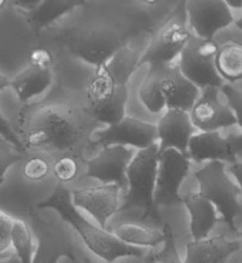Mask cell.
Here are the masks:
<instances>
[{"label": "cell", "instance_id": "cell-42", "mask_svg": "<svg viewBox=\"0 0 242 263\" xmlns=\"http://www.w3.org/2000/svg\"><path fill=\"white\" fill-rule=\"evenodd\" d=\"M4 3H5V2H3V0H0V8H2V6L4 5Z\"/></svg>", "mask_w": 242, "mask_h": 263}, {"label": "cell", "instance_id": "cell-24", "mask_svg": "<svg viewBox=\"0 0 242 263\" xmlns=\"http://www.w3.org/2000/svg\"><path fill=\"white\" fill-rule=\"evenodd\" d=\"M168 65H150L146 78L141 85L139 96L143 104L150 112H160L165 108V100L162 93V81Z\"/></svg>", "mask_w": 242, "mask_h": 263}, {"label": "cell", "instance_id": "cell-8", "mask_svg": "<svg viewBox=\"0 0 242 263\" xmlns=\"http://www.w3.org/2000/svg\"><path fill=\"white\" fill-rule=\"evenodd\" d=\"M186 22L185 2H181L176 11L152 37L147 50L140 57L139 68L144 64H171L191 36Z\"/></svg>", "mask_w": 242, "mask_h": 263}, {"label": "cell", "instance_id": "cell-9", "mask_svg": "<svg viewBox=\"0 0 242 263\" xmlns=\"http://www.w3.org/2000/svg\"><path fill=\"white\" fill-rule=\"evenodd\" d=\"M86 95L87 112L94 120L111 126L126 117V104L129 96L127 86L113 84L94 72L87 84Z\"/></svg>", "mask_w": 242, "mask_h": 263}, {"label": "cell", "instance_id": "cell-25", "mask_svg": "<svg viewBox=\"0 0 242 263\" xmlns=\"http://www.w3.org/2000/svg\"><path fill=\"white\" fill-rule=\"evenodd\" d=\"M84 4V2H40L35 9L29 12L28 21L36 34L48 24L59 18L69 11Z\"/></svg>", "mask_w": 242, "mask_h": 263}, {"label": "cell", "instance_id": "cell-3", "mask_svg": "<svg viewBox=\"0 0 242 263\" xmlns=\"http://www.w3.org/2000/svg\"><path fill=\"white\" fill-rule=\"evenodd\" d=\"M158 143L140 150L127 168V193L118 212L140 213L143 222H160L153 192L158 165Z\"/></svg>", "mask_w": 242, "mask_h": 263}, {"label": "cell", "instance_id": "cell-18", "mask_svg": "<svg viewBox=\"0 0 242 263\" xmlns=\"http://www.w3.org/2000/svg\"><path fill=\"white\" fill-rule=\"evenodd\" d=\"M194 133L189 112L179 109H168L157 124L158 151L175 148L188 157V141ZM189 158V157H188Z\"/></svg>", "mask_w": 242, "mask_h": 263}, {"label": "cell", "instance_id": "cell-2", "mask_svg": "<svg viewBox=\"0 0 242 263\" xmlns=\"http://www.w3.org/2000/svg\"><path fill=\"white\" fill-rule=\"evenodd\" d=\"M36 208L56 210L60 219L77 232L86 247L107 263H112L123 257H143L147 252L145 248L123 243L112 233L89 222L77 212V208L72 204L71 193L63 186H58L54 192L46 200L37 204Z\"/></svg>", "mask_w": 242, "mask_h": 263}, {"label": "cell", "instance_id": "cell-12", "mask_svg": "<svg viewBox=\"0 0 242 263\" xmlns=\"http://www.w3.org/2000/svg\"><path fill=\"white\" fill-rule=\"evenodd\" d=\"M187 21L196 37L204 40H213L220 29L227 28L234 22L230 9L226 2H185Z\"/></svg>", "mask_w": 242, "mask_h": 263}, {"label": "cell", "instance_id": "cell-33", "mask_svg": "<svg viewBox=\"0 0 242 263\" xmlns=\"http://www.w3.org/2000/svg\"><path fill=\"white\" fill-rule=\"evenodd\" d=\"M15 219L0 210V254L6 252L11 248V232Z\"/></svg>", "mask_w": 242, "mask_h": 263}, {"label": "cell", "instance_id": "cell-36", "mask_svg": "<svg viewBox=\"0 0 242 263\" xmlns=\"http://www.w3.org/2000/svg\"><path fill=\"white\" fill-rule=\"evenodd\" d=\"M9 86H11V81H10L5 75L0 74V91L4 89L5 87H9Z\"/></svg>", "mask_w": 242, "mask_h": 263}, {"label": "cell", "instance_id": "cell-11", "mask_svg": "<svg viewBox=\"0 0 242 263\" xmlns=\"http://www.w3.org/2000/svg\"><path fill=\"white\" fill-rule=\"evenodd\" d=\"M94 146H133L144 150L151 145L157 143V126L144 122V121L134 119V117H124L115 124H111L105 129L96 130L94 134Z\"/></svg>", "mask_w": 242, "mask_h": 263}, {"label": "cell", "instance_id": "cell-17", "mask_svg": "<svg viewBox=\"0 0 242 263\" xmlns=\"http://www.w3.org/2000/svg\"><path fill=\"white\" fill-rule=\"evenodd\" d=\"M192 124L200 132H217L237 124L234 112L218 98V88L207 87L189 110Z\"/></svg>", "mask_w": 242, "mask_h": 263}, {"label": "cell", "instance_id": "cell-13", "mask_svg": "<svg viewBox=\"0 0 242 263\" xmlns=\"http://www.w3.org/2000/svg\"><path fill=\"white\" fill-rule=\"evenodd\" d=\"M134 150L120 145L103 147L98 156L86 161L87 178L96 179L102 183H115L120 191L127 190V168L134 157Z\"/></svg>", "mask_w": 242, "mask_h": 263}, {"label": "cell", "instance_id": "cell-7", "mask_svg": "<svg viewBox=\"0 0 242 263\" xmlns=\"http://www.w3.org/2000/svg\"><path fill=\"white\" fill-rule=\"evenodd\" d=\"M214 40H204L191 33L188 41L179 53L178 68L182 75L198 88H220L223 79L217 72L214 58L218 51Z\"/></svg>", "mask_w": 242, "mask_h": 263}, {"label": "cell", "instance_id": "cell-23", "mask_svg": "<svg viewBox=\"0 0 242 263\" xmlns=\"http://www.w3.org/2000/svg\"><path fill=\"white\" fill-rule=\"evenodd\" d=\"M112 234L123 243L137 248H154L164 241L163 231L135 222L118 223Z\"/></svg>", "mask_w": 242, "mask_h": 263}, {"label": "cell", "instance_id": "cell-4", "mask_svg": "<svg viewBox=\"0 0 242 263\" xmlns=\"http://www.w3.org/2000/svg\"><path fill=\"white\" fill-rule=\"evenodd\" d=\"M30 220L37 241L33 263H58L62 257L70 258L74 263H92L79 250L71 227L64 220L44 219L34 214Z\"/></svg>", "mask_w": 242, "mask_h": 263}, {"label": "cell", "instance_id": "cell-22", "mask_svg": "<svg viewBox=\"0 0 242 263\" xmlns=\"http://www.w3.org/2000/svg\"><path fill=\"white\" fill-rule=\"evenodd\" d=\"M139 52L122 46L105 63L96 68L95 74L104 76L116 85L127 86L131 75L139 68Z\"/></svg>", "mask_w": 242, "mask_h": 263}, {"label": "cell", "instance_id": "cell-32", "mask_svg": "<svg viewBox=\"0 0 242 263\" xmlns=\"http://www.w3.org/2000/svg\"><path fill=\"white\" fill-rule=\"evenodd\" d=\"M222 92L228 99V108L234 112L237 119V124L242 126V93L240 89L234 88L231 85H222Z\"/></svg>", "mask_w": 242, "mask_h": 263}, {"label": "cell", "instance_id": "cell-14", "mask_svg": "<svg viewBox=\"0 0 242 263\" xmlns=\"http://www.w3.org/2000/svg\"><path fill=\"white\" fill-rule=\"evenodd\" d=\"M241 136L223 138L217 132H201L191 137L187 147L188 157L195 162L219 161L222 163H236L241 154Z\"/></svg>", "mask_w": 242, "mask_h": 263}, {"label": "cell", "instance_id": "cell-38", "mask_svg": "<svg viewBox=\"0 0 242 263\" xmlns=\"http://www.w3.org/2000/svg\"><path fill=\"white\" fill-rule=\"evenodd\" d=\"M145 263H158L157 256H155L154 252H150V255H147L146 259H145Z\"/></svg>", "mask_w": 242, "mask_h": 263}, {"label": "cell", "instance_id": "cell-34", "mask_svg": "<svg viewBox=\"0 0 242 263\" xmlns=\"http://www.w3.org/2000/svg\"><path fill=\"white\" fill-rule=\"evenodd\" d=\"M0 138L9 141V143L12 144L16 148H18L21 152H24L23 145L21 143L18 136L16 134V130L13 129L11 124L9 123V121L3 116L2 112H0Z\"/></svg>", "mask_w": 242, "mask_h": 263}, {"label": "cell", "instance_id": "cell-20", "mask_svg": "<svg viewBox=\"0 0 242 263\" xmlns=\"http://www.w3.org/2000/svg\"><path fill=\"white\" fill-rule=\"evenodd\" d=\"M240 248V240H228L224 235L193 240L187 244L183 263H226Z\"/></svg>", "mask_w": 242, "mask_h": 263}, {"label": "cell", "instance_id": "cell-15", "mask_svg": "<svg viewBox=\"0 0 242 263\" xmlns=\"http://www.w3.org/2000/svg\"><path fill=\"white\" fill-rule=\"evenodd\" d=\"M120 189L115 183H103L95 187L75 190L72 192V204L87 212L103 230L119 209Z\"/></svg>", "mask_w": 242, "mask_h": 263}, {"label": "cell", "instance_id": "cell-31", "mask_svg": "<svg viewBox=\"0 0 242 263\" xmlns=\"http://www.w3.org/2000/svg\"><path fill=\"white\" fill-rule=\"evenodd\" d=\"M22 156L23 152H21L9 141L0 138V179L5 178L9 169L22 160Z\"/></svg>", "mask_w": 242, "mask_h": 263}, {"label": "cell", "instance_id": "cell-6", "mask_svg": "<svg viewBox=\"0 0 242 263\" xmlns=\"http://www.w3.org/2000/svg\"><path fill=\"white\" fill-rule=\"evenodd\" d=\"M58 40L70 53L96 68L123 46L118 32L102 27L65 30L58 36Z\"/></svg>", "mask_w": 242, "mask_h": 263}, {"label": "cell", "instance_id": "cell-16", "mask_svg": "<svg viewBox=\"0 0 242 263\" xmlns=\"http://www.w3.org/2000/svg\"><path fill=\"white\" fill-rule=\"evenodd\" d=\"M53 79L52 56L45 48L33 50L29 56V65L11 81L12 88L21 102L27 103L33 97L46 91Z\"/></svg>", "mask_w": 242, "mask_h": 263}, {"label": "cell", "instance_id": "cell-41", "mask_svg": "<svg viewBox=\"0 0 242 263\" xmlns=\"http://www.w3.org/2000/svg\"><path fill=\"white\" fill-rule=\"evenodd\" d=\"M4 181H5V178L4 179H0V185H2V183H4Z\"/></svg>", "mask_w": 242, "mask_h": 263}, {"label": "cell", "instance_id": "cell-27", "mask_svg": "<svg viewBox=\"0 0 242 263\" xmlns=\"http://www.w3.org/2000/svg\"><path fill=\"white\" fill-rule=\"evenodd\" d=\"M11 247L21 263H33L34 243L30 227L22 220H15L11 232Z\"/></svg>", "mask_w": 242, "mask_h": 263}, {"label": "cell", "instance_id": "cell-37", "mask_svg": "<svg viewBox=\"0 0 242 263\" xmlns=\"http://www.w3.org/2000/svg\"><path fill=\"white\" fill-rule=\"evenodd\" d=\"M226 4L228 8H235V9H240L241 5H242V2L241 0H228V2H226Z\"/></svg>", "mask_w": 242, "mask_h": 263}, {"label": "cell", "instance_id": "cell-26", "mask_svg": "<svg viewBox=\"0 0 242 263\" xmlns=\"http://www.w3.org/2000/svg\"><path fill=\"white\" fill-rule=\"evenodd\" d=\"M214 64L218 75L230 82H236L242 76V47L240 44L229 43L217 51Z\"/></svg>", "mask_w": 242, "mask_h": 263}, {"label": "cell", "instance_id": "cell-40", "mask_svg": "<svg viewBox=\"0 0 242 263\" xmlns=\"http://www.w3.org/2000/svg\"><path fill=\"white\" fill-rule=\"evenodd\" d=\"M2 263H21V262H19L18 257H17V256H16L15 254H12L11 256H10L9 258H6L5 261L2 262Z\"/></svg>", "mask_w": 242, "mask_h": 263}, {"label": "cell", "instance_id": "cell-28", "mask_svg": "<svg viewBox=\"0 0 242 263\" xmlns=\"http://www.w3.org/2000/svg\"><path fill=\"white\" fill-rule=\"evenodd\" d=\"M51 165L43 156L28 157L22 165V176L29 181H41L50 174Z\"/></svg>", "mask_w": 242, "mask_h": 263}, {"label": "cell", "instance_id": "cell-19", "mask_svg": "<svg viewBox=\"0 0 242 263\" xmlns=\"http://www.w3.org/2000/svg\"><path fill=\"white\" fill-rule=\"evenodd\" d=\"M162 93L168 109H179L187 112L199 98V88L182 75L177 64L172 63L165 70Z\"/></svg>", "mask_w": 242, "mask_h": 263}, {"label": "cell", "instance_id": "cell-29", "mask_svg": "<svg viewBox=\"0 0 242 263\" xmlns=\"http://www.w3.org/2000/svg\"><path fill=\"white\" fill-rule=\"evenodd\" d=\"M163 233H164V247L162 249L157 256L158 263H183L179 257L177 248H176L175 237L172 233V230L169 223L163 224Z\"/></svg>", "mask_w": 242, "mask_h": 263}, {"label": "cell", "instance_id": "cell-30", "mask_svg": "<svg viewBox=\"0 0 242 263\" xmlns=\"http://www.w3.org/2000/svg\"><path fill=\"white\" fill-rule=\"evenodd\" d=\"M53 173L60 182H70L77 178L79 165L72 156H62L53 164Z\"/></svg>", "mask_w": 242, "mask_h": 263}, {"label": "cell", "instance_id": "cell-1", "mask_svg": "<svg viewBox=\"0 0 242 263\" xmlns=\"http://www.w3.org/2000/svg\"><path fill=\"white\" fill-rule=\"evenodd\" d=\"M87 119L65 105H28L18 117V136L26 150L72 151L88 134Z\"/></svg>", "mask_w": 242, "mask_h": 263}, {"label": "cell", "instance_id": "cell-21", "mask_svg": "<svg viewBox=\"0 0 242 263\" xmlns=\"http://www.w3.org/2000/svg\"><path fill=\"white\" fill-rule=\"evenodd\" d=\"M181 198L191 215V233L193 239L199 240L207 238L210 232L218 222L216 208L199 192L186 193Z\"/></svg>", "mask_w": 242, "mask_h": 263}, {"label": "cell", "instance_id": "cell-5", "mask_svg": "<svg viewBox=\"0 0 242 263\" xmlns=\"http://www.w3.org/2000/svg\"><path fill=\"white\" fill-rule=\"evenodd\" d=\"M195 178L199 182L200 195L213 204L217 213L220 214L231 230L237 232L235 219L242 212L240 203L242 190L228 175L224 163L219 161L207 162L206 165L195 172Z\"/></svg>", "mask_w": 242, "mask_h": 263}, {"label": "cell", "instance_id": "cell-35", "mask_svg": "<svg viewBox=\"0 0 242 263\" xmlns=\"http://www.w3.org/2000/svg\"><path fill=\"white\" fill-rule=\"evenodd\" d=\"M229 171L231 174L234 175V178L237 180V185L241 186V172H242V167H241V163L240 162H236V163L234 164H230V168Z\"/></svg>", "mask_w": 242, "mask_h": 263}, {"label": "cell", "instance_id": "cell-10", "mask_svg": "<svg viewBox=\"0 0 242 263\" xmlns=\"http://www.w3.org/2000/svg\"><path fill=\"white\" fill-rule=\"evenodd\" d=\"M189 172V158L175 148L158 155L157 176L153 192L155 206H174L182 203L179 186Z\"/></svg>", "mask_w": 242, "mask_h": 263}, {"label": "cell", "instance_id": "cell-39", "mask_svg": "<svg viewBox=\"0 0 242 263\" xmlns=\"http://www.w3.org/2000/svg\"><path fill=\"white\" fill-rule=\"evenodd\" d=\"M12 254H15V251L9 250V251H6V252H3V254H0V263L4 262L5 259H6V258H9L10 256H11Z\"/></svg>", "mask_w": 242, "mask_h": 263}]
</instances>
